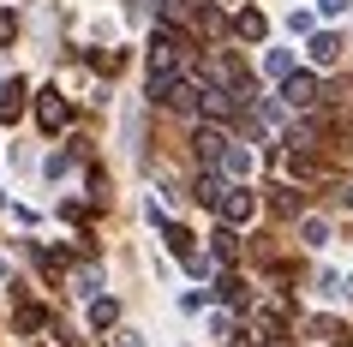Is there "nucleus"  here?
Masks as SVG:
<instances>
[{
	"instance_id": "obj_9",
	"label": "nucleus",
	"mask_w": 353,
	"mask_h": 347,
	"mask_svg": "<svg viewBox=\"0 0 353 347\" xmlns=\"http://www.w3.org/2000/svg\"><path fill=\"white\" fill-rule=\"evenodd\" d=\"M19 108H24V84H6L0 90V120H19Z\"/></svg>"
},
{
	"instance_id": "obj_13",
	"label": "nucleus",
	"mask_w": 353,
	"mask_h": 347,
	"mask_svg": "<svg viewBox=\"0 0 353 347\" xmlns=\"http://www.w3.org/2000/svg\"><path fill=\"white\" fill-rule=\"evenodd\" d=\"M299 234H305V246H330V221H317V216H312Z\"/></svg>"
},
{
	"instance_id": "obj_11",
	"label": "nucleus",
	"mask_w": 353,
	"mask_h": 347,
	"mask_svg": "<svg viewBox=\"0 0 353 347\" xmlns=\"http://www.w3.org/2000/svg\"><path fill=\"white\" fill-rule=\"evenodd\" d=\"M263 66H270V78H288V72H294V54H288V48H270Z\"/></svg>"
},
{
	"instance_id": "obj_6",
	"label": "nucleus",
	"mask_w": 353,
	"mask_h": 347,
	"mask_svg": "<svg viewBox=\"0 0 353 347\" xmlns=\"http://www.w3.org/2000/svg\"><path fill=\"white\" fill-rule=\"evenodd\" d=\"M222 168H228V174H234V180H245V174H252V168H258V156H252V150H245V144H228Z\"/></svg>"
},
{
	"instance_id": "obj_18",
	"label": "nucleus",
	"mask_w": 353,
	"mask_h": 347,
	"mask_svg": "<svg viewBox=\"0 0 353 347\" xmlns=\"http://www.w3.org/2000/svg\"><path fill=\"white\" fill-rule=\"evenodd\" d=\"M347 204H353V192H347Z\"/></svg>"
},
{
	"instance_id": "obj_14",
	"label": "nucleus",
	"mask_w": 353,
	"mask_h": 347,
	"mask_svg": "<svg viewBox=\"0 0 353 347\" xmlns=\"http://www.w3.org/2000/svg\"><path fill=\"white\" fill-rule=\"evenodd\" d=\"M216 257H222V264H234V257H240V239L228 234V228H222V234H216Z\"/></svg>"
},
{
	"instance_id": "obj_4",
	"label": "nucleus",
	"mask_w": 353,
	"mask_h": 347,
	"mask_svg": "<svg viewBox=\"0 0 353 347\" xmlns=\"http://www.w3.org/2000/svg\"><path fill=\"white\" fill-rule=\"evenodd\" d=\"M234 30H240L245 42H263V37H270V19H263L258 6H245V12H234Z\"/></svg>"
},
{
	"instance_id": "obj_5",
	"label": "nucleus",
	"mask_w": 353,
	"mask_h": 347,
	"mask_svg": "<svg viewBox=\"0 0 353 347\" xmlns=\"http://www.w3.org/2000/svg\"><path fill=\"white\" fill-rule=\"evenodd\" d=\"M252 210H258L252 192H222V216H228V221H252Z\"/></svg>"
},
{
	"instance_id": "obj_7",
	"label": "nucleus",
	"mask_w": 353,
	"mask_h": 347,
	"mask_svg": "<svg viewBox=\"0 0 353 347\" xmlns=\"http://www.w3.org/2000/svg\"><path fill=\"white\" fill-rule=\"evenodd\" d=\"M317 293H323V299H353V275L323 270V275H317Z\"/></svg>"
},
{
	"instance_id": "obj_10",
	"label": "nucleus",
	"mask_w": 353,
	"mask_h": 347,
	"mask_svg": "<svg viewBox=\"0 0 353 347\" xmlns=\"http://www.w3.org/2000/svg\"><path fill=\"white\" fill-rule=\"evenodd\" d=\"M114 317H120V306H114V299H90V329H108Z\"/></svg>"
},
{
	"instance_id": "obj_15",
	"label": "nucleus",
	"mask_w": 353,
	"mask_h": 347,
	"mask_svg": "<svg viewBox=\"0 0 353 347\" xmlns=\"http://www.w3.org/2000/svg\"><path fill=\"white\" fill-rule=\"evenodd\" d=\"M335 335H341L335 317H312V341H335Z\"/></svg>"
},
{
	"instance_id": "obj_8",
	"label": "nucleus",
	"mask_w": 353,
	"mask_h": 347,
	"mask_svg": "<svg viewBox=\"0 0 353 347\" xmlns=\"http://www.w3.org/2000/svg\"><path fill=\"white\" fill-rule=\"evenodd\" d=\"M312 60H317V66H335V60H341V42H335L330 30H323V37H312Z\"/></svg>"
},
{
	"instance_id": "obj_3",
	"label": "nucleus",
	"mask_w": 353,
	"mask_h": 347,
	"mask_svg": "<svg viewBox=\"0 0 353 347\" xmlns=\"http://www.w3.org/2000/svg\"><path fill=\"white\" fill-rule=\"evenodd\" d=\"M37 120H42L48 132H60L66 120H72V102H66L60 90H42V102H37Z\"/></svg>"
},
{
	"instance_id": "obj_12",
	"label": "nucleus",
	"mask_w": 353,
	"mask_h": 347,
	"mask_svg": "<svg viewBox=\"0 0 353 347\" xmlns=\"http://www.w3.org/2000/svg\"><path fill=\"white\" fill-rule=\"evenodd\" d=\"M198 204H222V180L210 168H204V180H198Z\"/></svg>"
},
{
	"instance_id": "obj_1",
	"label": "nucleus",
	"mask_w": 353,
	"mask_h": 347,
	"mask_svg": "<svg viewBox=\"0 0 353 347\" xmlns=\"http://www.w3.org/2000/svg\"><path fill=\"white\" fill-rule=\"evenodd\" d=\"M281 102L294 114H312L317 102H323V96H317V72H288L281 78Z\"/></svg>"
},
{
	"instance_id": "obj_16",
	"label": "nucleus",
	"mask_w": 353,
	"mask_h": 347,
	"mask_svg": "<svg viewBox=\"0 0 353 347\" xmlns=\"http://www.w3.org/2000/svg\"><path fill=\"white\" fill-rule=\"evenodd\" d=\"M317 12H323V19H335V12H347V0H317Z\"/></svg>"
},
{
	"instance_id": "obj_17",
	"label": "nucleus",
	"mask_w": 353,
	"mask_h": 347,
	"mask_svg": "<svg viewBox=\"0 0 353 347\" xmlns=\"http://www.w3.org/2000/svg\"><path fill=\"white\" fill-rule=\"evenodd\" d=\"M120 347H144V341H138V329H120Z\"/></svg>"
},
{
	"instance_id": "obj_2",
	"label": "nucleus",
	"mask_w": 353,
	"mask_h": 347,
	"mask_svg": "<svg viewBox=\"0 0 353 347\" xmlns=\"http://www.w3.org/2000/svg\"><path fill=\"white\" fill-rule=\"evenodd\" d=\"M192 150H198V162H204V168H216V162L228 156V138H222V126H198V132H192Z\"/></svg>"
}]
</instances>
